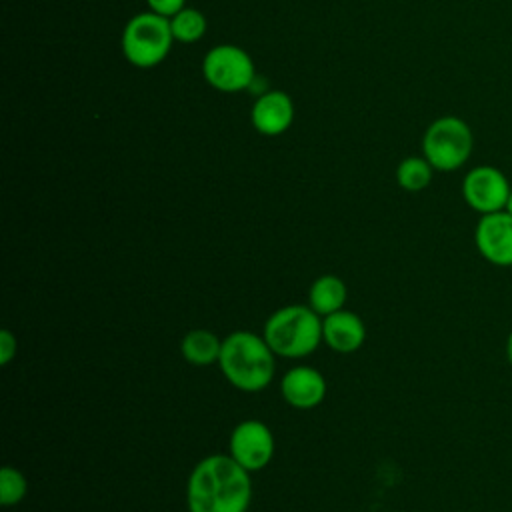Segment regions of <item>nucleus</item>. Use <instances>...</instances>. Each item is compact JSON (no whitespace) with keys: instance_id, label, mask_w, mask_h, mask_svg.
<instances>
[{"instance_id":"1","label":"nucleus","mask_w":512,"mask_h":512,"mask_svg":"<svg viewBox=\"0 0 512 512\" xmlns=\"http://www.w3.org/2000/svg\"><path fill=\"white\" fill-rule=\"evenodd\" d=\"M250 500V472L230 454H210L202 458L188 476V512H246Z\"/></svg>"},{"instance_id":"2","label":"nucleus","mask_w":512,"mask_h":512,"mask_svg":"<svg viewBox=\"0 0 512 512\" xmlns=\"http://www.w3.org/2000/svg\"><path fill=\"white\" fill-rule=\"evenodd\" d=\"M274 352L264 340L250 330H238L222 340L218 366L224 378L242 392L264 390L274 376Z\"/></svg>"},{"instance_id":"3","label":"nucleus","mask_w":512,"mask_h":512,"mask_svg":"<svg viewBox=\"0 0 512 512\" xmlns=\"http://www.w3.org/2000/svg\"><path fill=\"white\" fill-rule=\"evenodd\" d=\"M322 316L310 306L288 304L272 312L264 324V340L276 356H310L322 340Z\"/></svg>"},{"instance_id":"4","label":"nucleus","mask_w":512,"mask_h":512,"mask_svg":"<svg viewBox=\"0 0 512 512\" xmlns=\"http://www.w3.org/2000/svg\"><path fill=\"white\" fill-rule=\"evenodd\" d=\"M174 42L170 18L152 10L132 16L120 38L124 58L136 68H154L170 52Z\"/></svg>"},{"instance_id":"5","label":"nucleus","mask_w":512,"mask_h":512,"mask_svg":"<svg viewBox=\"0 0 512 512\" xmlns=\"http://www.w3.org/2000/svg\"><path fill=\"white\" fill-rule=\"evenodd\" d=\"M472 150V128L458 116L436 118L422 136V156L440 172L462 168L470 160Z\"/></svg>"},{"instance_id":"6","label":"nucleus","mask_w":512,"mask_h":512,"mask_svg":"<svg viewBox=\"0 0 512 512\" xmlns=\"http://www.w3.org/2000/svg\"><path fill=\"white\" fill-rule=\"evenodd\" d=\"M204 80L220 92H240L254 84L256 68L250 54L236 44L212 46L202 60Z\"/></svg>"},{"instance_id":"7","label":"nucleus","mask_w":512,"mask_h":512,"mask_svg":"<svg viewBox=\"0 0 512 512\" xmlns=\"http://www.w3.org/2000/svg\"><path fill=\"white\" fill-rule=\"evenodd\" d=\"M510 190L512 186L506 174L488 164L474 166L462 180V198L480 216L504 210Z\"/></svg>"},{"instance_id":"8","label":"nucleus","mask_w":512,"mask_h":512,"mask_svg":"<svg viewBox=\"0 0 512 512\" xmlns=\"http://www.w3.org/2000/svg\"><path fill=\"white\" fill-rule=\"evenodd\" d=\"M230 456L248 472L262 470L274 456L272 430L260 420H242L230 434Z\"/></svg>"},{"instance_id":"9","label":"nucleus","mask_w":512,"mask_h":512,"mask_svg":"<svg viewBox=\"0 0 512 512\" xmlns=\"http://www.w3.org/2000/svg\"><path fill=\"white\" fill-rule=\"evenodd\" d=\"M474 244L480 256L494 266H512V216L506 210L482 214L474 228Z\"/></svg>"},{"instance_id":"10","label":"nucleus","mask_w":512,"mask_h":512,"mask_svg":"<svg viewBox=\"0 0 512 512\" xmlns=\"http://www.w3.org/2000/svg\"><path fill=\"white\" fill-rule=\"evenodd\" d=\"M250 120L256 132L264 136H280L292 126L294 102L282 90L262 92L252 104Z\"/></svg>"},{"instance_id":"11","label":"nucleus","mask_w":512,"mask_h":512,"mask_svg":"<svg viewBox=\"0 0 512 512\" xmlns=\"http://www.w3.org/2000/svg\"><path fill=\"white\" fill-rule=\"evenodd\" d=\"M280 392L290 406L310 410L326 398V380L312 366H294L282 376Z\"/></svg>"},{"instance_id":"12","label":"nucleus","mask_w":512,"mask_h":512,"mask_svg":"<svg viewBox=\"0 0 512 512\" xmlns=\"http://www.w3.org/2000/svg\"><path fill=\"white\" fill-rule=\"evenodd\" d=\"M322 340L328 348L350 354L356 352L366 340V326L362 318L352 310H338L322 320Z\"/></svg>"},{"instance_id":"13","label":"nucleus","mask_w":512,"mask_h":512,"mask_svg":"<svg viewBox=\"0 0 512 512\" xmlns=\"http://www.w3.org/2000/svg\"><path fill=\"white\" fill-rule=\"evenodd\" d=\"M348 290L342 278L334 274L318 276L308 290V306L322 318L344 308Z\"/></svg>"},{"instance_id":"14","label":"nucleus","mask_w":512,"mask_h":512,"mask_svg":"<svg viewBox=\"0 0 512 512\" xmlns=\"http://www.w3.org/2000/svg\"><path fill=\"white\" fill-rule=\"evenodd\" d=\"M180 352L188 364L210 366L220 360L222 340L204 328H194L184 334L180 342Z\"/></svg>"},{"instance_id":"15","label":"nucleus","mask_w":512,"mask_h":512,"mask_svg":"<svg viewBox=\"0 0 512 512\" xmlns=\"http://www.w3.org/2000/svg\"><path fill=\"white\" fill-rule=\"evenodd\" d=\"M434 168L424 156H408L396 168V182L406 192H420L432 182Z\"/></svg>"},{"instance_id":"16","label":"nucleus","mask_w":512,"mask_h":512,"mask_svg":"<svg viewBox=\"0 0 512 512\" xmlns=\"http://www.w3.org/2000/svg\"><path fill=\"white\" fill-rule=\"evenodd\" d=\"M206 16L196 10V8H182L180 12H176L172 18H170V30H172V36L176 42H182V44H192V42H198L204 32H206Z\"/></svg>"},{"instance_id":"17","label":"nucleus","mask_w":512,"mask_h":512,"mask_svg":"<svg viewBox=\"0 0 512 512\" xmlns=\"http://www.w3.org/2000/svg\"><path fill=\"white\" fill-rule=\"evenodd\" d=\"M26 492H28L26 476L14 466H4L0 470V502L4 506H16L24 500Z\"/></svg>"},{"instance_id":"18","label":"nucleus","mask_w":512,"mask_h":512,"mask_svg":"<svg viewBox=\"0 0 512 512\" xmlns=\"http://www.w3.org/2000/svg\"><path fill=\"white\" fill-rule=\"evenodd\" d=\"M148 8L160 16L172 18L176 12H180L184 8L186 0H146Z\"/></svg>"},{"instance_id":"19","label":"nucleus","mask_w":512,"mask_h":512,"mask_svg":"<svg viewBox=\"0 0 512 512\" xmlns=\"http://www.w3.org/2000/svg\"><path fill=\"white\" fill-rule=\"evenodd\" d=\"M16 336L10 330L0 332V364H10V360L16 356Z\"/></svg>"},{"instance_id":"20","label":"nucleus","mask_w":512,"mask_h":512,"mask_svg":"<svg viewBox=\"0 0 512 512\" xmlns=\"http://www.w3.org/2000/svg\"><path fill=\"white\" fill-rule=\"evenodd\" d=\"M504 350H506V358L508 362L512 364V330L508 332V338H506V344H504Z\"/></svg>"},{"instance_id":"21","label":"nucleus","mask_w":512,"mask_h":512,"mask_svg":"<svg viewBox=\"0 0 512 512\" xmlns=\"http://www.w3.org/2000/svg\"><path fill=\"white\" fill-rule=\"evenodd\" d=\"M510 216H512V190H510V196H508V202H506V208H504Z\"/></svg>"}]
</instances>
